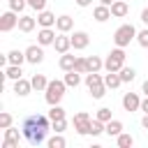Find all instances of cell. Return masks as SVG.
Masks as SVG:
<instances>
[{"label": "cell", "instance_id": "obj_16", "mask_svg": "<svg viewBox=\"0 0 148 148\" xmlns=\"http://www.w3.org/2000/svg\"><path fill=\"white\" fill-rule=\"evenodd\" d=\"M127 14H130V5H127L125 0H113V5H111V16L123 18V16H127Z\"/></svg>", "mask_w": 148, "mask_h": 148}, {"label": "cell", "instance_id": "obj_37", "mask_svg": "<svg viewBox=\"0 0 148 148\" xmlns=\"http://www.w3.org/2000/svg\"><path fill=\"white\" fill-rule=\"evenodd\" d=\"M25 5H28V0H9V9H12V12H16V14H18V12H23V9H25Z\"/></svg>", "mask_w": 148, "mask_h": 148}, {"label": "cell", "instance_id": "obj_15", "mask_svg": "<svg viewBox=\"0 0 148 148\" xmlns=\"http://www.w3.org/2000/svg\"><path fill=\"white\" fill-rule=\"evenodd\" d=\"M30 90H32V81H28V79H16L14 81V92L18 95V97H25V95H30Z\"/></svg>", "mask_w": 148, "mask_h": 148}, {"label": "cell", "instance_id": "obj_1", "mask_svg": "<svg viewBox=\"0 0 148 148\" xmlns=\"http://www.w3.org/2000/svg\"><path fill=\"white\" fill-rule=\"evenodd\" d=\"M49 130H51V118H49V116H42V113H32V116L23 118V123H21L23 139H25L30 146L44 143Z\"/></svg>", "mask_w": 148, "mask_h": 148}, {"label": "cell", "instance_id": "obj_45", "mask_svg": "<svg viewBox=\"0 0 148 148\" xmlns=\"http://www.w3.org/2000/svg\"><path fill=\"white\" fill-rule=\"evenodd\" d=\"M99 5H106V7H111V5H113V0H99Z\"/></svg>", "mask_w": 148, "mask_h": 148}, {"label": "cell", "instance_id": "obj_39", "mask_svg": "<svg viewBox=\"0 0 148 148\" xmlns=\"http://www.w3.org/2000/svg\"><path fill=\"white\" fill-rule=\"evenodd\" d=\"M28 5H30L35 12H42V9H46V0H28Z\"/></svg>", "mask_w": 148, "mask_h": 148}, {"label": "cell", "instance_id": "obj_24", "mask_svg": "<svg viewBox=\"0 0 148 148\" xmlns=\"http://www.w3.org/2000/svg\"><path fill=\"white\" fill-rule=\"evenodd\" d=\"M65 83H67V88H76L79 83H81V74L76 72V69H69L67 74H65V79H62Z\"/></svg>", "mask_w": 148, "mask_h": 148}, {"label": "cell", "instance_id": "obj_27", "mask_svg": "<svg viewBox=\"0 0 148 148\" xmlns=\"http://www.w3.org/2000/svg\"><path fill=\"white\" fill-rule=\"evenodd\" d=\"M116 143H118V148H132V146H134V136L120 132V134L116 136Z\"/></svg>", "mask_w": 148, "mask_h": 148}, {"label": "cell", "instance_id": "obj_40", "mask_svg": "<svg viewBox=\"0 0 148 148\" xmlns=\"http://www.w3.org/2000/svg\"><path fill=\"white\" fill-rule=\"evenodd\" d=\"M141 111L148 113V95H146V99H141Z\"/></svg>", "mask_w": 148, "mask_h": 148}, {"label": "cell", "instance_id": "obj_38", "mask_svg": "<svg viewBox=\"0 0 148 148\" xmlns=\"http://www.w3.org/2000/svg\"><path fill=\"white\" fill-rule=\"evenodd\" d=\"M136 42H139V46L148 49V28H146V30H141V32H136Z\"/></svg>", "mask_w": 148, "mask_h": 148}, {"label": "cell", "instance_id": "obj_43", "mask_svg": "<svg viewBox=\"0 0 148 148\" xmlns=\"http://www.w3.org/2000/svg\"><path fill=\"white\" fill-rule=\"evenodd\" d=\"M76 5L79 7H88V5H92V0H76Z\"/></svg>", "mask_w": 148, "mask_h": 148}, {"label": "cell", "instance_id": "obj_21", "mask_svg": "<svg viewBox=\"0 0 148 148\" xmlns=\"http://www.w3.org/2000/svg\"><path fill=\"white\" fill-rule=\"evenodd\" d=\"M60 69L62 72H69V69H74V65H76V56H69V53H62L60 56Z\"/></svg>", "mask_w": 148, "mask_h": 148}, {"label": "cell", "instance_id": "obj_13", "mask_svg": "<svg viewBox=\"0 0 148 148\" xmlns=\"http://www.w3.org/2000/svg\"><path fill=\"white\" fill-rule=\"evenodd\" d=\"M56 14L53 12H49V9H42V12H37V23L42 25V28H53L56 25Z\"/></svg>", "mask_w": 148, "mask_h": 148}, {"label": "cell", "instance_id": "obj_28", "mask_svg": "<svg viewBox=\"0 0 148 148\" xmlns=\"http://www.w3.org/2000/svg\"><path fill=\"white\" fill-rule=\"evenodd\" d=\"M104 67V60L102 58H97V56H90L88 58V72H99Z\"/></svg>", "mask_w": 148, "mask_h": 148}, {"label": "cell", "instance_id": "obj_20", "mask_svg": "<svg viewBox=\"0 0 148 148\" xmlns=\"http://www.w3.org/2000/svg\"><path fill=\"white\" fill-rule=\"evenodd\" d=\"M7 58H9V65H23V62H28L25 60V51H18V49H12L7 53Z\"/></svg>", "mask_w": 148, "mask_h": 148}, {"label": "cell", "instance_id": "obj_2", "mask_svg": "<svg viewBox=\"0 0 148 148\" xmlns=\"http://www.w3.org/2000/svg\"><path fill=\"white\" fill-rule=\"evenodd\" d=\"M86 86L92 95V99H102L106 95V83H104V76H99L97 72H88L86 74Z\"/></svg>", "mask_w": 148, "mask_h": 148}, {"label": "cell", "instance_id": "obj_9", "mask_svg": "<svg viewBox=\"0 0 148 148\" xmlns=\"http://www.w3.org/2000/svg\"><path fill=\"white\" fill-rule=\"evenodd\" d=\"M23 132L14 130V127H7L5 130V141H2V148H18V141H21Z\"/></svg>", "mask_w": 148, "mask_h": 148}, {"label": "cell", "instance_id": "obj_44", "mask_svg": "<svg viewBox=\"0 0 148 148\" xmlns=\"http://www.w3.org/2000/svg\"><path fill=\"white\" fill-rule=\"evenodd\" d=\"M141 90H143V92H146V95H148V79H146V81H143V86H141Z\"/></svg>", "mask_w": 148, "mask_h": 148}, {"label": "cell", "instance_id": "obj_5", "mask_svg": "<svg viewBox=\"0 0 148 148\" xmlns=\"http://www.w3.org/2000/svg\"><path fill=\"white\" fill-rule=\"evenodd\" d=\"M123 67H125V49L116 46V49L106 56V60H104V69H106V72H120Z\"/></svg>", "mask_w": 148, "mask_h": 148}, {"label": "cell", "instance_id": "obj_18", "mask_svg": "<svg viewBox=\"0 0 148 148\" xmlns=\"http://www.w3.org/2000/svg\"><path fill=\"white\" fill-rule=\"evenodd\" d=\"M72 28H74V18L72 16H67V14L58 16V21H56V30L58 32H69Z\"/></svg>", "mask_w": 148, "mask_h": 148}, {"label": "cell", "instance_id": "obj_6", "mask_svg": "<svg viewBox=\"0 0 148 148\" xmlns=\"http://www.w3.org/2000/svg\"><path fill=\"white\" fill-rule=\"evenodd\" d=\"M90 123H92V118H90V113H86V111H79L74 118H72V125H74V130H76V134H90Z\"/></svg>", "mask_w": 148, "mask_h": 148}, {"label": "cell", "instance_id": "obj_12", "mask_svg": "<svg viewBox=\"0 0 148 148\" xmlns=\"http://www.w3.org/2000/svg\"><path fill=\"white\" fill-rule=\"evenodd\" d=\"M56 37H58V35H56L53 28H42V30L37 32V44H42V46H49V44H51V46H53Z\"/></svg>", "mask_w": 148, "mask_h": 148}, {"label": "cell", "instance_id": "obj_8", "mask_svg": "<svg viewBox=\"0 0 148 148\" xmlns=\"http://www.w3.org/2000/svg\"><path fill=\"white\" fill-rule=\"evenodd\" d=\"M25 60H28L30 65H39V62L44 60V49H42V44H30V46L25 49Z\"/></svg>", "mask_w": 148, "mask_h": 148}, {"label": "cell", "instance_id": "obj_19", "mask_svg": "<svg viewBox=\"0 0 148 148\" xmlns=\"http://www.w3.org/2000/svg\"><path fill=\"white\" fill-rule=\"evenodd\" d=\"M35 25H37V18H35V16H28V14H25V16L18 18V30H21V32H32Z\"/></svg>", "mask_w": 148, "mask_h": 148}, {"label": "cell", "instance_id": "obj_42", "mask_svg": "<svg viewBox=\"0 0 148 148\" xmlns=\"http://www.w3.org/2000/svg\"><path fill=\"white\" fill-rule=\"evenodd\" d=\"M141 127L148 130V113H143V118H141Z\"/></svg>", "mask_w": 148, "mask_h": 148}, {"label": "cell", "instance_id": "obj_33", "mask_svg": "<svg viewBox=\"0 0 148 148\" xmlns=\"http://www.w3.org/2000/svg\"><path fill=\"white\" fill-rule=\"evenodd\" d=\"M95 118H97V120H102V123H109L113 116H111V109H109V106H102V109H97Z\"/></svg>", "mask_w": 148, "mask_h": 148}, {"label": "cell", "instance_id": "obj_34", "mask_svg": "<svg viewBox=\"0 0 148 148\" xmlns=\"http://www.w3.org/2000/svg\"><path fill=\"white\" fill-rule=\"evenodd\" d=\"M12 123H14V118H12V113H7V111H2V113H0V130H7V127H12Z\"/></svg>", "mask_w": 148, "mask_h": 148}, {"label": "cell", "instance_id": "obj_4", "mask_svg": "<svg viewBox=\"0 0 148 148\" xmlns=\"http://www.w3.org/2000/svg\"><path fill=\"white\" fill-rule=\"evenodd\" d=\"M65 88H67V83L65 81H49V86H46V90H44V97H46V104L49 106H53V104H60V99H62V95H65Z\"/></svg>", "mask_w": 148, "mask_h": 148}, {"label": "cell", "instance_id": "obj_31", "mask_svg": "<svg viewBox=\"0 0 148 148\" xmlns=\"http://www.w3.org/2000/svg\"><path fill=\"white\" fill-rule=\"evenodd\" d=\"M49 118H51V123H53V120L65 118V109H62L60 104H53V106H51V111H49Z\"/></svg>", "mask_w": 148, "mask_h": 148}, {"label": "cell", "instance_id": "obj_11", "mask_svg": "<svg viewBox=\"0 0 148 148\" xmlns=\"http://www.w3.org/2000/svg\"><path fill=\"white\" fill-rule=\"evenodd\" d=\"M88 44H90V35L83 32V30H74V35H72V49L81 51V49H86Z\"/></svg>", "mask_w": 148, "mask_h": 148}, {"label": "cell", "instance_id": "obj_41", "mask_svg": "<svg viewBox=\"0 0 148 148\" xmlns=\"http://www.w3.org/2000/svg\"><path fill=\"white\" fill-rule=\"evenodd\" d=\"M141 21H143V23H146V25H148V7H146V9H143V12H141Z\"/></svg>", "mask_w": 148, "mask_h": 148}, {"label": "cell", "instance_id": "obj_3", "mask_svg": "<svg viewBox=\"0 0 148 148\" xmlns=\"http://www.w3.org/2000/svg\"><path fill=\"white\" fill-rule=\"evenodd\" d=\"M132 39H136V28H134L132 23H123V25L116 28V32H113V42H116V46L125 49V46H130Z\"/></svg>", "mask_w": 148, "mask_h": 148}, {"label": "cell", "instance_id": "obj_30", "mask_svg": "<svg viewBox=\"0 0 148 148\" xmlns=\"http://www.w3.org/2000/svg\"><path fill=\"white\" fill-rule=\"evenodd\" d=\"M118 74H120L123 83H132V81H134V76H136V72H134L132 67H123V69H120Z\"/></svg>", "mask_w": 148, "mask_h": 148}, {"label": "cell", "instance_id": "obj_10", "mask_svg": "<svg viewBox=\"0 0 148 148\" xmlns=\"http://www.w3.org/2000/svg\"><path fill=\"white\" fill-rule=\"evenodd\" d=\"M123 109L130 111V113H132V111H139V109H141V97H139L136 92H125V95H123Z\"/></svg>", "mask_w": 148, "mask_h": 148}, {"label": "cell", "instance_id": "obj_36", "mask_svg": "<svg viewBox=\"0 0 148 148\" xmlns=\"http://www.w3.org/2000/svg\"><path fill=\"white\" fill-rule=\"evenodd\" d=\"M51 130H53V132H60V134H62V132L67 130V118H60V120H53V123H51Z\"/></svg>", "mask_w": 148, "mask_h": 148}, {"label": "cell", "instance_id": "obj_23", "mask_svg": "<svg viewBox=\"0 0 148 148\" xmlns=\"http://www.w3.org/2000/svg\"><path fill=\"white\" fill-rule=\"evenodd\" d=\"M104 83H106V88L116 90V88L123 83V79H120V74H118V72H106V76H104Z\"/></svg>", "mask_w": 148, "mask_h": 148}, {"label": "cell", "instance_id": "obj_14", "mask_svg": "<svg viewBox=\"0 0 148 148\" xmlns=\"http://www.w3.org/2000/svg\"><path fill=\"white\" fill-rule=\"evenodd\" d=\"M53 49L62 56V53H67L69 49H72V37H67L65 32H60L58 37H56V42H53Z\"/></svg>", "mask_w": 148, "mask_h": 148}, {"label": "cell", "instance_id": "obj_22", "mask_svg": "<svg viewBox=\"0 0 148 148\" xmlns=\"http://www.w3.org/2000/svg\"><path fill=\"white\" fill-rule=\"evenodd\" d=\"M23 76V69H21V65H7L5 67V79H9V81H16V79H21Z\"/></svg>", "mask_w": 148, "mask_h": 148}, {"label": "cell", "instance_id": "obj_25", "mask_svg": "<svg viewBox=\"0 0 148 148\" xmlns=\"http://www.w3.org/2000/svg\"><path fill=\"white\" fill-rule=\"evenodd\" d=\"M109 136H118L120 132H123V123L120 120H116V118H111L109 123H106V130H104Z\"/></svg>", "mask_w": 148, "mask_h": 148}, {"label": "cell", "instance_id": "obj_26", "mask_svg": "<svg viewBox=\"0 0 148 148\" xmlns=\"http://www.w3.org/2000/svg\"><path fill=\"white\" fill-rule=\"evenodd\" d=\"M30 81H32V90H37V92L46 90V86H49V81H46V76H44V74H35Z\"/></svg>", "mask_w": 148, "mask_h": 148}, {"label": "cell", "instance_id": "obj_32", "mask_svg": "<svg viewBox=\"0 0 148 148\" xmlns=\"http://www.w3.org/2000/svg\"><path fill=\"white\" fill-rule=\"evenodd\" d=\"M104 130H106V123H102V120L92 118V123H90V134H92V136H97V134H102Z\"/></svg>", "mask_w": 148, "mask_h": 148}, {"label": "cell", "instance_id": "obj_17", "mask_svg": "<svg viewBox=\"0 0 148 148\" xmlns=\"http://www.w3.org/2000/svg\"><path fill=\"white\" fill-rule=\"evenodd\" d=\"M92 16H95L97 23H104V21L111 18V7H106V5H97V7L92 9Z\"/></svg>", "mask_w": 148, "mask_h": 148}, {"label": "cell", "instance_id": "obj_35", "mask_svg": "<svg viewBox=\"0 0 148 148\" xmlns=\"http://www.w3.org/2000/svg\"><path fill=\"white\" fill-rule=\"evenodd\" d=\"M74 69H76L79 74H88V58H76Z\"/></svg>", "mask_w": 148, "mask_h": 148}, {"label": "cell", "instance_id": "obj_29", "mask_svg": "<svg viewBox=\"0 0 148 148\" xmlns=\"http://www.w3.org/2000/svg\"><path fill=\"white\" fill-rule=\"evenodd\" d=\"M46 143H49V148H65L67 146V141H65V136H60V132H56V136H51Z\"/></svg>", "mask_w": 148, "mask_h": 148}, {"label": "cell", "instance_id": "obj_7", "mask_svg": "<svg viewBox=\"0 0 148 148\" xmlns=\"http://www.w3.org/2000/svg\"><path fill=\"white\" fill-rule=\"evenodd\" d=\"M14 28H18V16H16V12H5L2 16H0V30L2 32H9V30H14Z\"/></svg>", "mask_w": 148, "mask_h": 148}]
</instances>
